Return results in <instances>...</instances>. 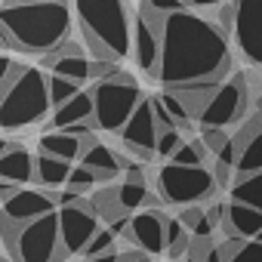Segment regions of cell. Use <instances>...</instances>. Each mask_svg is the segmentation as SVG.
Masks as SVG:
<instances>
[{"instance_id": "1", "label": "cell", "mask_w": 262, "mask_h": 262, "mask_svg": "<svg viewBox=\"0 0 262 262\" xmlns=\"http://www.w3.org/2000/svg\"><path fill=\"white\" fill-rule=\"evenodd\" d=\"M228 71H231V50L225 28L188 10L164 19V53L158 80L167 90L191 80H210V77L222 80Z\"/></svg>"}, {"instance_id": "2", "label": "cell", "mask_w": 262, "mask_h": 262, "mask_svg": "<svg viewBox=\"0 0 262 262\" xmlns=\"http://www.w3.org/2000/svg\"><path fill=\"white\" fill-rule=\"evenodd\" d=\"M0 37L7 50L47 56L71 37V10L65 0H7Z\"/></svg>"}, {"instance_id": "3", "label": "cell", "mask_w": 262, "mask_h": 262, "mask_svg": "<svg viewBox=\"0 0 262 262\" xmlns=\"http://www.w3.org/2000/svg\"><path fill=\"white\" fill-rule=\"evenodd\" d=\"M83 43L96 59L117 62L133 50V22L123 0H74Z\"/></svg>"}, {"instance_id": "4", "label": "cell", "mask_w": 262, "mask_h": 262, "mask_svg": "<svg viewBox=\"0 0 262 262\" xmlns=\"http://www.w3.org/2000/svg\"><path fill=\"white\" fill-rule=\"evenodd\" d=\"M50 108H53V102H50L47 74L40 68H25L19 83L4 93V102H0V126H4L7 133L28 129L34 123H40Z\"/></svg>"}, {"instance_id": "5", "label": "cell", "mask_w": 262, "mask_h": 262, "mask_svg": "<svg viewBox=\"0 0 262 262\" xmlns=\"http://www.w3.org/2000/svg\"><path fill=\"white\" fill-rule=\"evenodd\" d=\"M4 237H7V250L16 262H62L65 259L56 210L47 216H37L25 225L4 219Z\"/></svg>"}, {"instance_id": "6", "label": "cell", "mask_w": 262, "mask_h": 262, "mask_svg": "<svg viewBox=\"0 0 262 262\" xmlns=\"http://www.w3.org/2000/svg\"><path fill=\"white\" fill-rule=\"evenodd\" d=\"M142 99H145L142 86L126 71H114L111 77L96 80L93 83V102H96V117L93 120H96V126L108 129V133H120Z\"/></svg>"}, {"instance_id": "7", "label": "cell", "mask_w": 262, "mask_h": 262, "mask_svg": "<svg viewBox=\"0 0 262 262\" xmlns=\"http://www.w3.org/2000/svg\"><path fill=\"white\" fill-rule=\"evenodd\" d=\"M213 191H216V176L207 167H188V164L170 161L158 173V194L167 204L191 207V204L213 198Z\"/></svg>"}, {"instance_id": "8", "label": "cell", "mask_w": 262, "mask_h": 262, "mask_svg": "<svg viewBox=\"0 0 262 262\" xmlns=\"http://www.w3.org/2000/svg\"><path fill=\"white\" fill-rule=\"evenodd\" d=\"M161 53H164V16L155 13L151 7L139 4V16L133 22V56H136V65L145 74L158 77Z\"/></svg>"}, {"instance_id": "9", "label": "cell", "mask_w": 262, "mask_h": 262, "mask_svg": "<svg viewBox=\"0 0 262 262\" xmlns=\"http://www.w3.org/2000/svg\"><path fill=\"white\" fill-rule=\"evenodd\" d=\"M59 231H62V250L65 256L83 253L86 244L93 241V234L99 231V213L93 207V201L80 198L77 204H68L59 210Z\"/></svg>"}, {"instance_id": "10", "label": "cell", "mask_w": 262, "mask_h": 262, "mask_svg": "<svg viewBox=\"0 0 262 262\" xmlns=\"http://www.w3.org/2000/svg\"><path fill=\"white\" fill-rule=\"evenodd\" d=\"M158 136H161V126L155 117V105H151V99H142L139 108L133 111V117L120 129V142L139 158V164H148L158 158Z\"/></svg>"}, {"instance_id": "11", "label": "cell", "mask_w": 262, "mask_h": 262, "mask_svg": "<svg viewBox=\"0 0 262 262\" xmlns=\"http://www.w3.org/2000/svg\"><path fill=\"white\" fill-rule=\"evenodd\" d=\"M247 102H250V93H247V77L244 74H234L228 77L210 99V105L204 108L201 114V126H228V123H237L247 111Z\"/></svg>"}, {"instance_id": "12", "label": "cell", "mask_w": 262, "mask_h": 262, "mask_svg": "<svg viewBox=\"0 0 262 262\" xmlns=\"http://www.w3.org/2000/svg\"><path fill=\"white\" fill-rule=\"evenodd\" d=\"M234 43L247 62L262 65V0H234Z\"/></svg>"}, {"instance_id": "13", "label": "cell", "mask_w": 262, "mask_h": 262, "mask_svg": "<svg viewBox=\"0 0 262 262\" xmlns=\"http://www.w3.org/2000/svg\"><path fill=\"white\" fill-rule=\"evenodd\" d=\"M123 237L133 241L139 250H145V253H151V256H155V253H167V216H164L158 207L142 210L139 216L129 219Z\"/></svg>"}, {"instance_id": "14", "label": "cell", "mask_w": 262, "mask_h": 262, "mask_svg": "<svg viewBox=\"0 0 262 262\" xmlns=\"http://www.w3.org/2000/svg\"><path fill=\"white\" fill-rule=\"evenodd\" d=\"M53 207H56L53 191H47V188H25L22 185L16 198L4 201V219L16 222V225H25V222L37 219V216L53 213Z\"/></svg>"}, {"instance_id": "15", "label": "cell", "mask_w": 262, "mask_h": 262, "mask_svg": "<svg viewBox=\"0 0 262 262\" xmlns=\"http://www.w3.org/2000/svg\"><path fill=\"white\" fill-rule=\"evenodd\" d=\"M237 176L262 170V114L256 111L241 129H237Z\"/></svg>"}, {"instance_id": "16", "label": "cell", "mask_w": 262, "mask_h": 262, "mask_svg": "<svg viewBox=\"0 0 262 262\" xmlns=\"http://www.w3.org/2000/svg\"><path fill=\"white\" fill-rule=\"evenodd\" d=\"M34 173H37V158L22 142H4V155H0V179L28 185L34 179Z\"/></svg>"}, {"instance_id": "17", "label": "cell", "mask_w": 262, "mask_h": 262, "mask_svg": "<svg viewBox=\"0 0 262 262\" xmlns=\"http://www.w3.org/2000/svg\"><path fill=\"white\" fill-rule=\"evenodd\" d=\"M228 237H259L262 231V210L259 207H250L244 201H228L225 204V225Z\"/></svg>"}, {"instance_id": "18", "label": "cell", "mask_w": 262, "mask_h": 262, "mask_svg": "<svg viewBox=\"0 0 262 262\" xmlns=\"http://www.w3.org/2000/svg\"><path fill=\"white\" fill-rule=\"evenodd\" d=\"M43 59V68H50V71H56V74H62V77H71V80H77L80 86L86 83V80H93V62L83 56V53H62V50H53V53H47V56H40Z\"/></svg>"}, {"instance_id": "19", "label": "cell", "mask_w": 262, "mask_h": 262, "mask_svg": "<svg viewBox=\"0 0 262 262\" xmlns=\"http://www.w3.org/2000/svg\"><path fill=\"white\" fill-rule=\"evenodd\" d=\"M222 86V80L219 77H210V80H191V83H179V86H170L179 99H182V105L188 108V114H191V120H201V114H204V108L210 105V99H213V93Z\"/></svg>"}, {"instance_id": "20", "label": "cell", "mask_w": 262, "mask_h": 262, "mask_svg": "<svg viewBox=\"0 0 262 262\" xmlns=\"http://www.w3.org/2000/svg\"><path fill=\"white\" fill-rule=\"evenodd\" d=\"M40 151L43 155H53V158H62V161H80L83 158V148L86 142L74 133H68V129H53V133H43L40 136Z\"/></svg>"}, {"instance_id": "21", "label": "cell", "mask_w": 262, "mask_h": 262, "mask_svg": "<svg viewBox=\"0 0 262 262\" xmlns=\"http://www.w3.org/2000/svg\"><path fill=\"white\" fill-rule=\"evenodd\" d=\"M96 117V102H93V90L90 93H77L74 99H68L65 105H59L56 111H53V126L56 129H68V126H74V123H80V120H93Z\"/></svg>"}, {"instance_id": "22", "label": "cell", "mask_w": 262, "mask_h": 262, "mask_svg": "<svg viewBox=\"0 0 262 262\" xmlns=\"http://www.w3.org/2000/svg\"><path fill=\"white\" fill-rule=\"evenodd\" d=\"M74 164L71 161H62V158H53V155H37V173H34V182L47 191H56L62 185H68V176H71Z\"/></svg>"}, {"instance_id": "23", "label": "cell", "mask_w": 262, "mask_h": 262, "mask_svg": "<svg viewBox=\"0 0 262 262\" xmlns=\"http://www.w3.org/2000/svg\"><path fill=\"white\" fill-rule=\"evenodd\" d=\"M80 164H86L90 170H96V173H120L123 170V161H120V155L117 151H111L108 145H102V142H90L86 148H83V158H80Z\"/></svg>"}, {"instance_id": "24", "label": "cell", "mask_w": 262, "mask_h": 262, "mask_svg": "<svg viewBox=\"0 0 262 262\" xmlns=\"http://www.w3.org/2000/svg\"><path fill=\"white\" fill-rule=\"evenodd\" d=\"M231 201H244V204L262 210V170L247 173V176H234V182H231Z\"/></svg>"}, {"instance_id": "25", "label": "cell", "mask_w": 262, "mask_h": 262, "mask_svg": "<svg viewBox=\"0 0 262 262\" xmlns=\"http://www.w3.org/2000/svg\"><path fill=\"white\" fill-rule=\"evenodd\" d=\"M93 207H96V213L102 216V219H108V222H117V219H123L129 210L120 204V194H117V185H108V188H102L96 198H93Z\"/></svg>"}, {"instance_id": "26", "label": "cell", "mask_w": 262, "mask_h": 262, "mask_svg": "<svg viewBox=\"0 0 262 262\" xmlns=\"http://www.w3.org/2000/svg\"><path fill=\"white\" fill-rule=\"evenodd\" d=\"M188 244H191V231L182 225V219H167V256L173 262L188 256Z\"/></svg>"}, {"instance_id": "27", "label": "cell", "mask_w": 262, "mask_h": 262, "mask_svg": "<svg viewBox=\"0 0 262 262\" xmlns=\"http://www.w3.org/2000/svg\"><path fill=\"white\" fill-rule=\"evenodd\" d=\"M182 225L191 231V234H198V237H213V219H210V210H204L201 204H191V207H182Z\"/></svg>"}, {"instance_id": "28", "label": "cell", "mask_w": 262, "mask_h": 262, "mask_svg": "<svg viewBox=\"0 0 262 262\" xmlns=\"http://www.w3.org/2000/svg\"><path fill=\"white\" fill-rule=\"evenodd\" d=\"M47 80H50V102H53V108L65 105L68 99H74V96L80 93V83H77V80L62 77V74H56V71H50Z\"/></svg>"}, {"instance_id": "29", "label": "cell", "mask_w": 262, "mask_h": 262, "mask_svg": "<svg viewBox=\"0 0 262 262\" xmlns=\"http://www.w3.org/2000/svg\"><path fill=\"white\" fill-rule=\"evenodd\" d=\"M207 155H210L207 142L204 139H191V142H182V148L173 155V161L176 164H188V167H204Z\"/></svg>"}, {"instance_id": "30", "label": "cell", "mask_w": 262, "mask_h": 262, "mask_svg": "<svg viewBox=\"0 0 262 262\" xmlns=\"http://www.w3.org/2000/svg\"><path fill=\"white\" fill-rule=\"evenodd\" d=\"M225 262H262V241L259 237H244L237 247H234V253H228V259Z\"/></svg>"}, {"instance_id": "31", "label": "cell", "mask_w": 262, "mask_h": 262, "mask_svg": "<svg viewBox=\"0 0 262 262\" xmlns=\"http://www.w3.org/2000/svg\"><path fill=\"white\" fill-rule=\"evenodd\" d=\"M182 129L173 126V129H161V136H158V158H173L179 148H182Z\"/></svg>"}, {"instance_id": "32", "label": "cell", "mask_w": 262, "mask_h": 262, "mask_svg": "<svg viewBox=\"0 0 262 262\" xmlns=\"http://www.w3.org/2000/svg\"><path fill=\"white\" fill-rule=\"evenodd\" d=\"M114 231L111 228H99L96 234H93V241L86 244V250H83V256H102V253H111L114 250Z\"/></svg>"}, {"instance_id": "33", "label": "cell", "mask_w": 262, "mask_h": 262, "mask_svg": "<svg viewBox=\"0 0 262 262\" xmlns=\"http://www.w3.org/2000/svg\"><path fill=\"white\" fill-rule=\"evenodd\" d=\"M22 74H25V65H19L10 56H4V62H0V93H7L10 86H16Z\"/></svg>"}, {"instance_id": "34", "label": "cell", "mask_w": 262, "mask_h": 262, "mask_svg": "<svg viewBox=\"0 0 262 262\" xmlns=\"http://www.w3.org/2000/svg\"><path fill=\"white\" fill-rule=\"evenodd\" d=\"M99 182V176H96V170H90L86 164H77L74 170H71V176H68V188H77V191H86L90 185H96Z\"/></svg>"}, {"instance_id": "35", "label": "cell", "mask_w": 262, "mask_h": 262, "mask_svg": "<svg viewBox=\"0 0 262 262\" xmlns=\"http://www.w3.org/2000/svg\"><path fill=\"white\" fill-rule=\"evenodd\" d=\"M204 142H207V148L216 155V151H222L225 145H228V133H225V126H204V136H201Z\"/></svg>"}, {"instance_id": "36", "label": "cell", "mask_w": 262, "mask_h": 262, "mask_svg": "<svg viewBox=\"0 0 262 262\" xmlns=\"http://www.w3.org/2000/svg\"><path fill=\"white\" fill-rule=\"evenodd\" d=\"M145 7H151L155 13H161L164 19L167 16H173V13H182L185 7H188V0H142Z\"/></svg>"}, {"instance_id": "37", "label": "cell", "mask_w": 262, "mask_h": 262, "mask_svg": "<svg viewBox=\"0 0 262 262\" xmlns=\"http://www.w3.org/2000/svg\"><path fill=\"white\" fill-rule=\"evenodd\" d=\"M151 105H155V117H158V126H161V129H173V126H179V123H176V117L164 108V102H161L158 96L151 99Z\"/></svg>"}, {"instance_id": "38", "label": "cell", "mask_w": 262, "mask_h": 262, "mask_svg": "<svg viewBox=\"0 0 262 262\" xmlns=\"http://www.w3.org/2000/svg\"><path fill=\"white\" fill-rule=\"evenodd\" d=\"M234 16H237V7H234V4H222V10H219V25H222L225 31H234Z\"/></svg>"}, {"instance_id": "39", "label": "cell", "mask_w": 262, "mask_h": 262, "mask_svg": "<svg viewBox=\"0 0 262 262\" xmlns=\"http://www.w3.org/2000/svg\"><path fill=\"white\" fill-rule=\"evenodd\" d=\"M120 262H151V253H136V250H129V253H120Z\"/></svg>"}, {"instance_id": "40", "label": "cell", "mask_w": 262, "mask_h": 262, "mask_svg": "<svg viewBox=\"0 0 262 262\" xmlns=\"http://www.w3.org/2000/svg\"><path fill=\"white\" fill-rule=\"evenodd\" d=\"M204 262H225V253H222V247H219V244H213V247H210V253L204 256Z\"/></svg>"}, {"instance_id": "41", "label": "cell", "mask_w": 262, "mask_h": 262, "mask_svg": "<svg viewBox=\"0 0 262 262\" xmlns=\"http://www.w3.org/2000/svg\"><path fill=\"white\" fill-rule=\"evenodd\" d=\"M86 262H120V253L111 250V253H102V256H86Z\"/></svg>"}, {"instance_id": "42", "label": "cell", "mask_w": 262, "mask_h": 262, "mask_svg": "<svg viewBox=\"0 0 262 262\" xmlns=\"http://www.w3.org/2000/svg\"><path fill=\"white\" fill-rule=\"evenodd\" d=\"M188 4H191V7H219L222 0H188Z\"/></svg>"}, {"instance_id": "43", "label": "cell", "mask_w": 262, "mask_h": 262, "mask_svg": "<svg viewBox=\"0 0 262 262\" xmlns=\"http://www.w3.org/2000/svg\"><path fill=\"white\" fill-rule=\"evenodd\" d=\"M256 111H259V114H262V96H259V99H256Z\"/></svg>"}, {"instance_id": "44", "label": "cell", "mask_w": 262, "mask_h": 262, "mask_svg": "<svg viewBox=\"0 0 262 262\" xmlns=\"http://www.w3.org/2000/svg\"><path fill=\"white\" fill-rule=\"evenodd\" d=\"M179 262H201V259H191V256H185V259H179Z\"/></svg>"}, {"instance_id": "45", "label": "cell", "mask_w": 262, "mask_h": 262, "mask_svg": "<svg viewBox=\"0 0 262 262\" xmlns=\"http://www.w3.org/2000/svg\"><path fill=\"white\" fill-rule=\"evenodd\" d=\"M259 241H262V231H259Z\"/></svg>"}]
</instances>
